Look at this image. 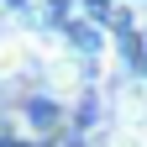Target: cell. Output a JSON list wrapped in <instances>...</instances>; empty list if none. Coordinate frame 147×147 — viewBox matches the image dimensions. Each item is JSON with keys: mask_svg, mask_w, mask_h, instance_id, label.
<instances>
[{"mask_svg": "<svg viewBox=\"0 0 147 147\" xmlns=\"http://www.w3.org/2000/svg\"><path fill=\"white\" fill-rule=\"evenodd\" d=\"M32 58H37V42H26V37H0V79H16Z\"/></svg>", "mask_w": 147, "mask_h": 147, "instance_id": "1", "label": "cell"}, {"mask_svg": "<svg viewBox=\"0 0 147 147\" xmlns=\"http://www.w3.org/2000/svg\"><path fill=\"white\" fill-rule=\"evenodd\" d=\"M89 147H147V131H131V126L110 121V126H100V131L89 137Z\"/></svg>", "mask_w": 147, "mask_h": 147, "instance_id": "2", "label": "cell"}]
</instances>
